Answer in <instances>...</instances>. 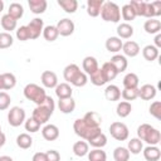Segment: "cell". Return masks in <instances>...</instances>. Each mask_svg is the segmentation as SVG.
I'll return each instance as SVG.
<instances>
[{
  "mask_svg": "<svg viewBox=\"0 0 161 161\" xmlns=\"http://www.w3.org/2000/svg\"><path fill=\"white\" fill-rule=\"evenodd\" d=\"M127 150H128V152H130V153H132V155H138V153L143 150L142 141H141L140 138H137V137L131 138V140L128 141Z\"/></svg>",
  "mask_w": 161,
  "mask_h": 161,
  "instance_id": "cell-38",
  "label": "cell"
},
{
  "mask_svg": "<svg viewBox=\"0 0 161 161\" xmlns=\"http://www.w3.org/2000/svg\"><path fill=\"white\" fill-rule=\"evenodd\" d=\"M58 107L59 111L64 114H69L74 111L75 108V101L70 97V98H65V99H59L58 101Z\"/></svg>",
  "mask_w": 161,
  "mask_h": 161,
  "instance_id": "cell-22",
  "label": "cell"
},
{
  "mask_svg": "<svg viewBox=\"0 0 161 161\" xmlns=\"http://www.w3.org/2000/svg\"><path fill=\"white\" fill-rule=\"evenodd\" d=\"M137 138L146 142L148 146H156L161 141V133L151 125L142 123L137 127Z\"/></svg>",
  "mask_w": 161,
  "mask_h": 161,
  "instance_id": "cell-1",
  "label": "cell"
},
{
  "mask_svg": "<svg viewBox=\"0 0 161 161\" xmlns=\"http://www.w3.org/2000/svg\"><path fill=\"white\" fill-rule=\"evenodd\" d=\"M157 89L152 84H143L141 88H138V97L143 101H151L156 97Z\"/></svg>",
  "mask_w": 161,
  "mask_h": 161,
  "instance_id": "cell-13",
  "label": "cell"
},
{
  "mask_svg": "<svg viewBox=\"0 0 161 161\" xmlns=\"http://www.w3.org/2000/svg\"><path fill=\"white\" fill-rule=\"evenodd\" d=\"M155 47L158 49V48H161V34L158 33V34H156V36H155Z\"/></svg>",
  "mask_w": 161,
  "mask_h": 161,
  "instance_id": "cell-55",
  "label": "cell"
},
{
  "mask_svg": "<svg viewBox=\"0 0 161 161\" xmlns=\"http://www.w3.org/2000/svg\"><path fill=\"white\" fill-rule=\"evenodd\" d=\"M121 96H122V98H123L126 102L135 101V99L138 97V88H136V89H128V88H125V89L121 92Z\"/></svg>",
  "mask_w": 161,
  "mask_h": 161,
  "instance_id": "cell-47",
  "label": "cell"
},
{
  "mask_svg": "<svg viewBox=\"0 0 161 161\" xmlns=\"http://www.w3.org/2000/svg\"><path fill=\"white\" fill-rule=\"evenodd\" d=\"M123 87L125 88H128V89H136L138 88V83H140V79H138V75L136 73H127L123 78Z\"/></svg>",
  "mask_w": 161,
  "mask_h": 161,
  "instance_id": "cell-29",
  "label": "cell"
},
{
  "mask_svg": "<svg viewBox=\"0 0 161 161\" xmlns=\"http://www.w3.org/2000/svg\"><path fill=\"white\" fill-rule=\"evenodd\" d=\"M8 122L11 127H19L25 122V111L19 106L11 107L8 112Z\"/></svg>",
  "mask_w": 161,
  "mask_h": 161,
  "instance_id": "cell-6",
  "label": "cell"
},
{
  "mask_svg": "<svg viewBox=\"0 0 161 161\" xmlns=\"http://www.w3.org/2000/svg\"><path fill=\"white\" fill-rule=\"evenodd\" d=\"M5 142H6V136H5V133H0V148L5 145Z\"/></svg>",
  "mask_w": 161,
  "mask_h": 161,
  "instance_id": "cell-56",
  "label": "cell"
},
{
  "mask_svg": "<svg viewBox=\"0 0 161 161\" xmlns=\"http://www.w3.org/2000/svg\"><path fill=\"white\" fill-rule=\"evenodd\" d=\"M28 30H29V35L30 39H38L40 36V34L43 33L44 29V21L40 18H34L33 20H30V23L26 25Z\"/></svg>",
  "mask_w": 161,
  "mask_h": 161,
  "instance_id": "cell-9",
  "label": "cell"
},
{
  "mask_svg": "<svg viewBox=\"0 0 161 161\" xmlns=\"http://www.w3.org/2000/svg\"><path fill=\"white\" fill-rule=\"evenodd\" d=\"M83 121H84L89 127L97 128V127H101L102 117H101L97 112H94V111H89V112H87V113L83 116Z\"/></svg>",
  "mask_w": 161,
  "mask_h": 161,
  "instance_id": "cell-16",
  "label": "cell"
},
{
  "mask_svg": "<svg viewBox=\"0 0 161 161\" xmlns=\"http://www.w3.org/2000/svg\"><path fill=\"white\" fill-rule=\"evenodd\" d=\"M10 102H11L10 96L6 92H0V111L8 109L10 106Z\"/></svg>",
  "mask_w": 161,
  "mask_h": 161,
  "instance_id": "cell-51",
  "label": "cell"
},
{
  "mask_svg": "<svg viewBox=\"0 0 161 161\" xmlns=\"http://www.w3.org/2000/svg\"><path fill=\"white\" fill-rule=\"evenodd\" d=\"M73 130L75 132L77 136H79L80 138L88 141L91 137H93L96 133L101 132V127H97V128H93V127H89L84 121L83 118H77L73 123Z\"/></svg>",
  "mask_w": 161,
  "mask_h": 161,
  "instance_id": "cell-4",
  "label": "cell"
},
{
  "mask_svg": "<svg viewBox=\"0 0 161 161\" xmlns=\"http://www.w3.org/2000/svg\"><path fill=\"white\" fill-rule=\"evenodd\" d=\"M16 38L20 40V42H26L30 39V35H29V30L26 28V25H23L20 28H18L16 30Z\"/></svg>",
  "mask_w": 161,
  "mask_h": 161,
  "instance_id": "cell-50",
  "label": "cell"
},
{
  "mask_svg": "<svg viewBox=\"0 0 161 161\" xmlns=\"http://www.w3.org/2000/svg\"><path fill=\"white\" fill-rule=\"evenodd\" d=\"M109 63L114 67V69L117 70V73H122L127 69V65H128V62H127V58L125 55H121V54H114Z\"/></svg>",
  "mask_w": 161,
  "mask_h": 161,
  "instance_id": "cell-15",
  "label": "cell"
},
{
  "mask_svg": "<svg viewBox=\"0 0 161 161\" xmlns=\"http://www.w3.org/2000/svg\"><path fill=\"white\" fill-rule=\"evenodd\" d=\"M158 49L155 47V45H152V44H148V45H146L143 49H142V55H143V58L146 59V60H148V62H153V60H156L157 58H158Z\"/></svg>",
  "mask_w": 161,
  "mask_h": 161,
  "instance_id": "cell-31",
  "label": "cell"
},
{
  "mask_svg": "<svg viewBox=\"0 0 161 161\" xmlns=\"http://www.w3.org/2000/svg\"><path fill=\"white\" fill-rule=\"evenodd\" d=\"M148 111H150V114L153 116L156 119H161V102L160 101L152 102Z\"/></svg>",
  "mask_w": 161,
  "mask_h": 161,
  "instance_id": "cell-49",
  "label": "cell"
},
{
  "mask_svg": "<svg viewBox=\"0 0 161 161\" xmlns=\"http://www.w3.org/2000/svg\"><path fill=\"white\" fill-rule=\"evenodd\" d=\"M23 92H24V97L28 101L34 102L36 106H40L44 102L45 97H47V93H45L44 88L40 87V86H38V84H35V83L26 84L24 87V91Z\"/></svg>",
  "mask_w": 161,
  "mask_h": 161,
  "instance_id": "cell-2",
  "label": "cell"
},
{
  "mask_svg": "<svg viewBox=\"0 0 161 161\" xmlns=\"http://www.w3.org/2000/svg\"><path fill=\"white\" fill-rule=\"evenodd\" d=\"M45 155L48 161H60V153L57 150H48Z\"/></svg>",
  "mask_w": 161,
  "mask_h": 161,
  "instance_id": "cell-53",
  "label": "cell"
},
{
  "mask_svg": "<svg viewBox=\"0 0 161 161\" xmlns=\"http://www.w3.org/2000/svg\"><path fill=\"white\" fill-rule=\"evenodd\" d=\"M28 4L33 14H43L48 6L47 0H29Z\"/></svg>",
  "mask_w": 161,
  "mask_h": 161,
  "instance_id": "cell-27",
  "label": "cell"
},
{
  "mask_svg": "<svg viewBox=\"0 0 161 161\" xmlns=\"http://www.w3.org/2000/svg\"><path fill=\"white\" fill-rule=\"evenodd\" d=\"M24 127H25V130H26L28 132H30V133L38 132V131L40 130V125H39L33 117L25 119V122H24Z\"/></svg>",
  "mask_w": 161,
  "mask_h": 161,
  "instance_id": "cell-48",
  "label": "cell"
},
{
  "mask_svg": "<svg viewBox=\"0 0 161 161\" xmlns=\"http://www.w3.org/2000/svg\"><path fill=\"white\" fill-rule=\"evenodd\" d=\"M122 50H123V53H125L126 57H131V58H133V57L138 55V53H140L141 49H140V45H138L136 42H133V40H128V42L123 43V45H122Z\"/></svg>",
  "mask_w": 161,
  "mask_h": 161,
  "instance_id": "cell-20",
  "label": "cell"
},
{
  "mask_svg": "<svg viewBox=\"0 0 161 161\" xmlns=\"http://www.w3.org/2000/svg\"><path fill=\"white\" fill-rule=\"evenodd\" d=\"M3 89V78H1V74H0V91Z\"/></svg>",
  "mask_w": 161,
  "mask_h": 161,
  "instance_id": "cell-59",
  "label": "cell"
},
{
  "mask_svg": "<svg viewBox=\"0 0 161 161\" xmlns=\"http://www.w3.org/2000/svg\"><path fill=\"white\" fill-rule=\"evenodd\" d=\"M0 133H1V125H0Z\"/></svg>",
  "mask_w": 161,
  "mask_h": 161,
  "instance_id": "cell-60",
  "label": "cell"
},
{
  "mask_svg": "<svg viewBox=\"0 0 161 161\" xmlns=\"http://www.w3.org/2000/svg\"><path fill=\"white\" fill-rule=\"evenodd\" d=\"M13 43H14V39L10 33H6V31L0 33V49L10 48L13 45Z\"/></svg>",
  "mask_w": 161,
  "mask_h": 161,
  "instance_id": "cell-46",
  "label": "cell"
},
{
  "mask_svg": "<svg viewBox=\"0 0 161 161\" xmlns=\"http://www.w3.org/2000/svg\"><path fill=\"white\" fill-rule=\"evenodd\" d=\"M16 145H18V147H20L23 150H28L33 145V138L28 133H20L16 137Z\"/></svg>",
  "mask_w": 161,
  "mask_h": 161,
  "instance_id": "cell-37",
  "label": "cell"
},
{
  "mask_svg": "<svg viewBox=\"0 0 161 161\" xmlns=\"http://www.w3.org/2000/svg\"><path fill=\"white\" fill-rule=\"evenodd\" d=\"M103 0H88L87 1V14L92 18H96L101 14V9L103 5Z\"/></svg>",
  "mask_w": 161,
  "mask_h": 161,
  "instance_id": "cell-19",
  "label": "cell"
},
{
  "mask_svg": "<svg viewBox=\"0 0 161 161\" xmlns=\"http://www.w3.org/2000/svg\"><path fill=\"white\" fill-rule=\"evenodd\" d=\"M88 145H91L94 148H102L107 145V136L101 131L88 140Z\"/></svg>",
  "mask_w": 161,
  "mask_h": 161,
  "instance_id": "cell-25",
  "label": "cell"
},
{
  "mask_svg": "<svg viewBox=\"0 0 161 161\" xmlns=\"http://www.w3.org/2000/svg\"><path fill=\"white\" fill-rule=\"evenodd\" d=\"M40 80L45 88H55L58 86V77L52 70H44L40 75Z\"/></svg>",
  "mask_w": 161,
  "mask_h": 161,
  "instance_id": "cell-11",
  "label": "cell"
},
{
  "mask_svg": "<svg viewBox=\"0 0 161 161\" xmlns=\"http://www.w3.org/2000/svg\"><path fill=\"white\" fill-rule=\"evenodd\" d=\"M43 36L47 42H54L57 40V38L59 36L58 34V30L55 28V25H47L44 29H43Z\"/></svg>",
  "mask_w": 161,
  "mask_h": 161,
  "instance_id": "cell-41",
  "label": "cell"
},
{
  "mask_svg": "<svg viewBox=\"0 0 161 161\" xmlns=\"http://www.w3.org/2000/svg\"><path fill=\"white\" fill-rule=\"evenodd\" d=\"M58 5L68 14H73L78 9V1L77 0H58Z\"/></svg>",
  "mask_w": 161,
  "mask_h": 161,
  "instance_id": "cell-33",
  "label": "cell"
},
{
  "mask_svg": "<svg viewBox=\"0 0 161 161\" xmlns=\"http://www.w3.org/2000/svg\"><path fill=\"white\" fill-rule=\"evenodd\" d=\"M104 97H106L107 101L116 102L121 98V91L116 84H109L104 89Z\"/></svg>",
  "mask_w": 161,
  "mask_h": 161,
  "instance_id": "cell-24",
  "label": "cell"
},
{
  "mask_svg": "<svg viewBox=\"0 0 161 161\" xmlns=\"http://www.w3.org/2000/svg\"><path fill=\"white\" fill-rule=\"evenodd\" d=\"M82 67H83L84 73H86V74H89V75L93 74V73L99 68L97 59H96L94 57H91V55H88V57H86V58L83 59Z\"/></svg>",
  "mask_w": 161,
  "mask_h": 161,
  "instance_id": "cell-17",
  "label": "cell"
},
{
  "mask_svg": "<svg viewBox=\"0 0 161 161\" xmlns=\"http://www.w3.org/2000/svg\"><path fill=\"white\" fill-rule=\"evenodd\" d=\"M31 161H48V160H47L45 152H36V153H34Z\"/></svg>",
  "mask_w": 161,
  "mask_h": 161,
  "instance_id": "cell-54",
  "label": "cell"
},
{
  "mask_svg": "<svg viewBox=\"0 0 161 161\" xmlns=\"http://www.w3.org/2000/svg\"><path fill=\"white\" fill-rule=\"evenodd\" d=\"M130 5L132 6L136 16H143L145 8H146V1H143V0H132L130 3Z\"/></svg>",
  "mask_w": 161,
  "mask_h": 161,
  "instance_id": "cell-44",
  "label": "cell"
},
{
  "mask_svg": "<svg viewBox=\"0 0 161 161\" xmlns=\"http://www.w3.org/2000/svg\"><path fill=\"white\" fill-rule=\"evenodd\" d=\"M160 15H161V1H153V3L146 1L143 16L148 19H155L156 16H160Z\"/></svg>",
  "mask_w": 161,
  "mask_h": 161,
  "instance_id": "cell-12",
  "label": "cell"
},
{
  "mask_svg": "<svg viewBox=\"0 0 161 161\" xmlns=\"http://www.w3.org/2000/svg\"><path fill=\"white\" fill-rule=\"evenodd\" d=\"M131 111H132V106H131L130 102H126V101L119 102V103L117 104V107H116V113H117V116L121 117V118H125V117L130 116Z\"/></svg>",
  "mask_w": 161,
  "mask_h": 161,
  "instance_id": "cell-36",
  "label": "cell"
},
{
  "mask_svg": "<svg viewBox=\"0 0 161 161\" xmlns=\"http://www.w3.org/2000/svg\"><path fill=\"white\" fill-rule=\"evenodd\" d=\"M80 69H79V67L77 65V64H74V63H72V64H68L65 68H64V70H63V77H64V79L67 80V83H73L75 79H77V77L80 74Z\"/></svg>",
  "mask_w": 161,
  "mask_h": 161,
  "instance_id": "cell-10",
  "label": "cell"
},
{
  "mask_svg": "<svg viewBox=\"0 0 161 161\" xmlns=\"http://www.w3.org/2000/svg\"><path fill=\"white\" fill-rule=\"evenodd\" d=\"M101 16L104 21L109 23H118L121 20V10L116 3L104 1L101 9Z\"/></svg>",
  "mask_w": 161,
  "mask_h": 161,
  "instance_id": "cell-3",
  "label": "cell"
},
{
  "mask_svg": "<svg viewBox=\"0 0 161 161\" xmlns=\"http://www.w3.org/2000/svg\"><path fill=\"white\" fill-rule=\"evenodd\" d=\"M109 133L117 141H126L128 138L130 131H128V127L123 122L116 121V122H112L111 123V126H109Z\"/></svg>",
  "mask_w": 161,
  "mask_h": 161,
  "instance_id": "cell-5",
  "label": "cell"
},
{
  "mask_svg": "<svg viewBox=\"0 0 161 161\" xmlns=\"http://www.w3.org/2000/svg\"><path fill=\"white\" fill-rule=\"evenodd\" d=\"M143 29L147 34H158L161 30V21L157 19H148L145 21Z\"/></svg>",
  "mask_w": 161,
  "mask_h": 161,
  "instance_id": "cell-28",
  "label": "cell"
},
{
  "mask_svg": "<svg viewBox=\"0 0 161 161\" xmlns=\"http://www.w3.org/2000/svg\"><path fill=\"white\" fill-rule=\"evenodd\" d=\"M4 10V1L3 0H0V13Z\"/></svg>",
  "mask_w": 161,
  "mask_h": 161,
  "instance_id": "cell-58",
  "label": "cell"
},
{
  "mask_svg": "<svg viewBox=\"0 0 161 161\" xmlns=\"http://www.w3.org/2000/svg\"><path fill=\"white\" fill-rule=\"evenodd\" d=\"M16 23H18V20L11 18L9 14L3 15L1 19H0V24H1L3 29L6 30V33H10L11 30H15L16 29Z\"/></svg>",
  "mask_w": 161,
  "mask_h": 161,
  "instance_id": "cell-30",
  "label": "cell"
},
{
  "mask_svg": "<svg viewBox=\"0 0 161 161\" xmlns=\"http://www.w3.org/2000/svg\"><path fill=\"white\" fill-rule=\"evenodd\" d=\"M0 161H14L10 156H6V155H4V156H0Z\"/></svg>",
  "mask_w": 161,
  "mask_h": 161,
  "instance_id": "cell-57",
  "label": "cell"
},
{
  "mask_svg": "<svg viewBox=\"0 0 161 161\" xmlns=\"http://www.w3.org/2000/svg\"><path fill=\"white\" fill-rule=\"evenodd\" d=\"M53 112H54V111L50 109L49 107H47V106H44V104H40V106H36V107L34 108L31 117H33L39 125H45V123L49 121V118H50V116L53 114Z\"/></svg>",
  "mask_w": 161,
  "mask_h": 161,
  "instance_id": "cell-7",
  "label": "cell"
},
{
  "mask_svg": "<svg viewBox=\"0 0 161 161\" xmlns=\"http://www.w3.org/2000/svg\"><path fill=\"white\" fill-rule=\"evenodd\" d=\"M102 72H103V74H104V77H106V79H107V82H111V80H113L116 77H117V70L114 69V67L109 63V62H106V63H103V65H102Z\"/></svg>",
  "mask_w": 161,
  "mask_h": 161,
  "instance_id": "cell-39",
  "label": "cell"
},
{
  "mask_svg": "<svg viewBox=\"0 0 161 161\" xmlns=\"http://www.w3.org/2000/svg\"><path fill=\"white\" fill-rule=\"evenodd\" d=\"M89 152V145L86 141H77L73 145V153L78 157H83L86 155H88Z\"/></svg>",
  "mask_w": 161,
  "mask_h": 161,
  "instance_id": "cell-32",
  "label": "cell"
},
{
  "mask_svg": "<svg viewBox=\"0 0 161 161\" xmlns=\"http://www.w3.org/2000/svg\"><path fill=\"white\" fill-rule=\"evenodd\" d=\"M1 78H3V89H5V91L11 89L16 86V77L13 73H9V72L3 73Z\"/></svg>",
  "mask_w": 161,
  "mask_h": 161,
  "instance_id": "cell-35",
  "label": "cell"
},
{
  "mask_svg": "<svg viewBox=\"0 0 161 161\" xmlns=\"http://www.w3.org/2000/svg\"><path fill=\"white\" fill-rule=\"evenodd\" d=\"M88 160L89 161H106L107 153L102 148H94L88 152Z\"/></svg>",
  "mask_w": 161,
  "mask_h": 161,
  "instance_id": "cell-43",
  "label": "cell"
},
{
  "mask_svg": "<svg viewBox=\"0 0 161 161\" xmlns=\"http://www.w3.org/2000/svg\"><path fill=\"white\" fill-rule=\"evenodd\" d=\"M89 77H91V83H92L93 86L101 87V86H104V84L107 83V79H106V77H104V74H103V72H102L101 68H98V69H97L93 74H91Z\"/></svg>",
  "mask_w": 161,
  "mask_h": 161,
  "instance_id": "cell-40",
  "label": "cell"
},
{
  "mask_svg": "<svg viewBox=\"0 0 161 161\" xmlns=\"http://www.w3.org/2000/svg\"><path fill=\"white\" fill-rule=\"evenodd\" d=\"M88 82V78H87V74L84 72H80V74L77 77V79L72 83L74 87H84Z\"/></svg>",
  "mask_w": 161,
  "mask_h": 161,
  "instance_id": "cell-52",
  "label": "cell"
},
{
  "mask_svg": "<svg viewBox=\"0 0 161 161\" xmlns=\"http://www.w3.org/2000/svg\"><path fill=\"white\" fill-rule=\"evenodd\" d=\"M121 16L126 21H132L136 18V14H135V11H133V9H132V6L130 4H125L122 6V9H121Z\"/></svg>",
  "mask_w": 161,
  "mask_h": 161,
  "instance_id": "cell-45",
  "label": "cell"
},
{
  "mask_svg": "<svg viewBox=\"0 0 161 161\" xmlns=\"http://www.w3.org/2000/svg\"><path fill=\"white\" fill-rule=\"evenodd\" d=\"M117 35L119 39H128L133 35V26L128 23H121L117 26Z\"/></svg>",
  "mask_w": 161,
  "mask_h": 161,
  "instance_id": "cell-26",
  "label": "cell"
},
{
  "mask_svg": "<svg viewBox=\"0 0 161 161\" xmlns=\"http://www.w3.org/2000/svg\"><path fill=\"white\" fill-rule=\"evenodd\" d=\"M122 45L123 43L118 36H109L106 40V49L109 53H118L122 49Z\"/></svg>",
  "mask_w": 161,
  "mask_h": 161,
  "instance_id": "cell-23",
  "label": "cell"
},
{
  "mask_svg": "<svg viewBox=\"0 0 161 161\" xmlns=\"http://www.w3.org/2000/svg\"><path fill=\"white\" fill-rule=\"evenodd\" d=\"M42 136L47 141H55L59 137V128L55 125H45L42 128Z\"/></svg>",
  "mask_w": 161,
  "mask_h": 161,
  "instance_id": "cell-14",
  "label": "cell"
},
{
  "mask_svg": "<svg viewBox=\"0 0 161 161\" xmlns=\"http://www.w3.org/2000/svg\"><path fill=\"white\" fill-rule=\"evenodd\" d=\"M57 30H58V34L62 35V36H69L74 33V23L68 19V18H64V19H60L57 25H55Z\"/></svg>",
  "mask_w": 161,
  "mask_h": 161,
  "instance_id": "cell-8",
  "label": "cell"
},
{
  "mask_svg": "<svg viewBox=\"0 0 161 161\" xmlns=\"http://www.w3.org/2000/svg\"><path fill=\"white\" fill-rule=\"evenodd\" d=\"M8 14H9L11 18H14L15 20H18V19H20V18L24 15V8H23V5L19 4V3H11V4L9 5Z\"/></svg>",
  "mask_w": 161,
  "mask_h": 161,
  "instance_id": "cell-34",
  "label": "cell"
},
{
  "mask_svg": "<svg viewBox=\"0 0 161 161\" xmlns=\"http://www.w3.org/2000/svg\"><path fill=\"white\" fill-rule=\"evenodd\" d=\"M146 161H158L161 157V151L157 146H147L142 150Z\"/></svg>",
  "mask_w": 161,
  "mask_h": 161,
  "instance_id": "cell-18",
  "label": "cell"
},
{
  "mask_svg": "<svg viewBox=\"0 0 161 161\" xmlns=\"http://www.w3.org/2000/svg\"><path fill=\"white\" fill-rule=\"evenodd\" d=\"M130 152L127 150V147H122V146H118L114 148L113 151V158L114 161H128L130 160Z\"/></svg>",
  "mask_w": 161,
  "mask_h": 161,
  "instance_id": "cell-42",
  "label": "cell"
},
{
  "mask_svg": "<svg viewBox=\"0 0 161 161\" xmlns=\"http://www.w3.org/2000/svg\"><path fill=\"white\" fill-rule=\"evenodd\" d=\"M55 94L59 99H65V98H70L73 94V89L68 83H58V86L55 87Z\"/></svg>",
  "mask_w": 161,
  "mask_h": 161,
  "instance_id": "cell-21",
  "label": "cell"
}]
</instances>
